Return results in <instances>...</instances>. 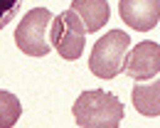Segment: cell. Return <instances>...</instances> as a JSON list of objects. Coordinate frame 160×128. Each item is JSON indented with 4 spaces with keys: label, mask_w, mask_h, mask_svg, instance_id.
Returning a JSON list of instances; mask_svg holds the SVG:
<instances>
[{
    "label": "cell",
    "mask_w": 160,
    "mask_h": 128,
    "mask_svg": "<svg viewBox=\"0 0 160 128\" xmlns=\"http://www.w3.org/2000/svg\"><path fill=\"white\" fill-rule=\"evenodd\" d=\"M118 12L131 30L148 32L160 20V0H121Z\"/></svg>",
    "instance_id": "6"
},
{
    "label": "cell",
    "mask_w": 160,
    "mask_h": 128,
    "mask_svg": "<svg viewBox=\"0 0 160 128\" xmlns=\"http://www.w3.org/2000/svg\"><path fill=\"white\" fill-rule=\"evenodd\" d=\"M79 20L84 22V30L86 35L91 32H99L101 27L108 22L111 17V7H108V0H72V7Z\"/></svg>",
    "instance_id": "7"
},
{
    "label": "cell",
    "mask_w": 160,
    "mask_h": 128,
    "mask_svg": "<svg viewBox=\"0 0 160 128\" xmlns=\"http://www.w3.org/2000/svg\"><path fill=\"white\" fill-rule=\"evenodd\" d=\"M86 30H84V22L79 20V15L74 10H64L59 15L52 17L49 25V44L52 49L59 52L62 59L67 62H77L84 52V44H86Z\"/></svg>",
    "instance_id": "4"
},
{
    "label": "cell",
    "mask_w": 160,
    "mask_h": 128,
    "mask_svg": "<svg viewBox=\"0 0 160 128\" xmlns=\"http://www.w3.org/2000/svg\"><path fill=\"white\" fill-rule=\"evenodd\" d=\"M131 47V37L121 30L106 32L101 40H96L91 57H89V69L99 79H113L123 71V62Z\"/></svg>",
    "instance_id": "2"
},
{
    "label": "cell",
    "mask_w": 160,
    "mask_h": 128,
    "mask_svg": "<svg viewBox=\"0 0 160 128\" xmlns=\"http://www.w3.org/2000/svg\"><path fill=\"white\" fill-rule=\"evenodd\" d=\"M133 106L145 118H158L160 116V79L153 81H136L131 91Z\"/></svg>",
    "instance_id": "8"
},
{
    "label": "cell",
    "mask_w": 160,
    "mask_h": 128,
    "mask_svg": "<svg viewBox=\"0 0 160 128\" xmlns=\"http://www.w3.org/2000/svg\"><path fill=\"white\" fill-rule=\"evenodd\" d=\"M22 116V104L20 99L10 91L0 89V128H12Z\"/></svg>",
    "instance_id": "9"
},
{
    "label": "cell",
    "mask_w": 160,
    "mask_h": 128,
    "mask_svg": "<svg viewBox=\"0 0 160 128\" xmlns=\"http://www.w3.org/2000/svg\"><path fill=\"white\" fill-rule=\"evenodd\" d=\"M22 2L25 0H0V30H5L10 22L18 17Z\"/></svg>",
    "instance_id": "10"
},
{
    "label": "cell",
    "mask_w": 160,
    "mask_h": 128,
    "mask_svg": "<svg viewBox=\"0 0 160 128\" xmlns=\"http://www.w3.org/2000/svg\"><path fill=\"white\" fill-rule=\"evenodd\" d=\"M52 12L47 7H35L30 12H25L15 30V44L18 49L25 52L27 57H44L49 54L52 44H49V25H52Z\"/></svg>",
    "instance_id": "3"
},
{
    "label": "cell",
    "mask_w": 160,
    "mask_h": 128,
    "mask_svg": "<svg viewBox=\"0 0 160 128\" xmlns=\"http://www.w3.org/2000/svg\"><path fill=\"white\" fill-rule=\"evenodd\" d=\"M123 71L131 79H136V81H145V79L158 76V71H160V44L153 42V40L138 42L131 49V54H126Z\"/></svg>",
    "instance_id": "5"
},
{
    "label": "cell",
    "mask_w": 160,
    "mask_h": 128,
    "mask_svg": "<svg viewBox=\"0 0 160 128\" xmlns=\"http://www.w3.org/2000/svg\"><path fill=\"white\" fill-rule=\"evenodd\" d=\"M72 113L77 126L81 128H118L123 121V104L118 101V96L108 91L89 89L79 94Z\"/></svg>",
    "instance_id": "1"
}]
</instances>
